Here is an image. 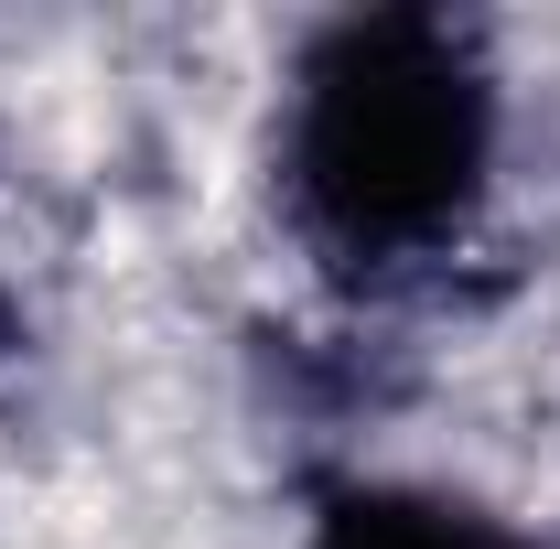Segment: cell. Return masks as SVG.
Wrapping results in <instances>:
<instances>
[{
	"instance_id": "1",
	"label": "cell",
	"mask_w": 560,
	"mask_h": 549,
	"mask_svg": "<svg viewBox=\"0 0 560 549\" xmlns=\"http://www.w3.org/2000/svg\"><path fill=\"white\" fill-rule=\"evenodd\" d=\"M486 162V86L431 22L346 33L291 119V184L335 248H420L475 195Z\"/></svg>"
},
{
	"instance_id": "2",
	"label": "cell",
	"mask_w": 560,
	"mask_h": 549,
	"mask_svg": "<svg viewBox=\"0 0 560 549\" xmlns=\"http://www.w3.org/2000/svg\"><path fill=\"white\" fill-rule=\"evenodd\" d=\"M324 549H506V539L453 506H355V517H335Z\"/></svg>"
}]
</instances>
